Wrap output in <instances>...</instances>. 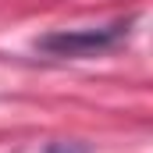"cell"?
<instances>
[{
	"label": "cell",
	"mask_w": 153,
	"mask_h": 153,
	"mask_svg": "<svg viewBox=\"0 0 153 153\" xmlns=\"http://www.w3.org/2000/svg\"><path fill=\"white\" fill-rule=\"evenodd\" d=\"M128 32L125 22L117 25H100V29H57V32H46L36 39V46L50 57H93V53H103L117 46Z\"/></svg>",
	"instance_id": "cell-1"
}]
</instances>
